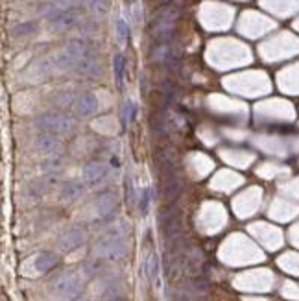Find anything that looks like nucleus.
Masks as SVG:
<instances>
[{
    "label": "nucleus",
    "instance_id": "bb28decb",
    "mask_svg": "<svg viewBox=\"0 0 299 301\" xmlns=\"http://www.w3.org/2000/svg\"><path fill=\"white\" fill-rule=\"evenodd\" d=\"M74 301H87V300H83V298H78V300H74Z\"/></svg>",
    "mask_w": 299,
    "mask_h": 301
},
{
    "label": "nucleus",
    "instance_id": "6e6552de",
    "mask_svg": "<svg viewBox=\"0 0 299 301\" xmlns=\"http://www.w3.org/2000/svg\"><path fill=\"white\" fill-rule=\"evenodd\" d=\"M106 176H107V167L100 161L87 163L82 170V181L85 185H98L106 179Z\"/></svg>",
    "mask_w": 299,
    "mask_h": 301
},
{
    "label": "nucleus",
    "instance_id": "f3484780",
    "mask_svg": "<svg viewBox=\"0 0 299 301\" xmlns=\"http://www.w3.org/2000/svg\"><path fill=\"white\" fill-rule=\"evenodd\" d=\"M124 68H126V59L122 54H116L113 59V70H115V80L116 85L122 87L124 85Z\"/></svg>",
    "mask_w": 299,
    "mask_h": 301
},
{
    "label": "nucleus",
    "instance_id": "cd10ccee",
    "mask_svg": "<svg viewBox=\"0 0 299 301\" xmlns=\"http://www.w3.org/2000/svg\"><path fill=\"white\" fill-rule=\"evenodd\" d=\"M126 2H129V4H133V2H135V0H126Z\"/></svg>",
    "mask_w": 299,
    "mask_h": 301
},
{
    "label": "nucleus",
    "instance_id": "20e7f679",
    "mask_svg": "<svg viewBox=\"0 0 299 301\" xmlns=\"http://www.w3.org/2000/svg\"><path fill=\"white\" fill-rule=\"evenodd\" d=\"M82 286L83 281L78 274H63L52 283V292L56 294L59 300H70L80 294Z\"/></svg>",
    "mask_w": 299,
    "mask_h": 301
},
{
    "label": "nucleus",
    "instance_id": "aec40b11",
    "mask_svg": "<svg viewBox=\"0 0 299 301\" xmlns=\"http://www.w3.org/2000/svg\"><path fill=\"white\" fill-rule=\"evenodd\" d=\"M74 96L70 94V92H61L58 94L56 98H54V104L61 109H68V108H74Z\"/></svg>",
    "mask_w": 299,
    "mask_h": 301
},
{
    "label": "nucleus",
    "instance_id": "7ed1b4c3",
    "mask_svg": "<svg viewBox=\"0 0 299 301\" xmlns=\"http://www.w3.org/2000/svg\"><path fill=\"white\" fill-rule=\"evenodd\" d=\"M177 17H179V11L174 6H168V8H165L159 13V17L155 19V24H153V37H155V41L165 43L170 39Z\"/></svg>",
    "mask_w": 299,
    "mask_h": 301
},
{
    "label": "nucleus",
    "instance_id": "b1692460",
    "mask_svg": "<svg viewBox=\"0 0 299 301\" xmlns=\"http://www.w3.org/2000/svg\"><path fill=\"white\" fill-rule=\"evenodd\" d=\"M78 28L82 30L83 37H87V35H92L94 32H96V24H94L92 21H83V19H82V22L78 24Z\"/></svg>",
    "mask_w": 299,
    "mask_h": 301
},
{
    "label": "nucleus",
    "instance_id": "5701e85b",
    "mask_svg": "<svg viewBox=\"0 0 299 301\" xmlns=\"http://www.w3.org/2000/svg\"><path fill=\"white\" fill-rule=\"evenodd\" d=\"M150 200H151V193H150V189H148V187H146V189L142 191L141 200H139V211H141L142 215H146V213H148Z\"/></svg>",
    "mask_w": 299,
    "mask_h": 301
},
{
    "label": "nucleus",
    "instance_id": "6ab92c4d",
    "mask_svg": "<svg viewBox=\"0 0 299 301\" xmlns=\"http://www.w3.org/2000/svg\"><path fill=\"white\" fill-rule=\"evenodd\" d=\"M135 115H137V106H135V102L133 100H124L122 104V122L124 126L131 124L133 120H135Z\"/></svg>",
    "mask_w": 299,
    "mask_h": 301
},
{
    "label": "nucleus",
    "instance_id": "a878e982",
    "mask_svg": "<svg viewBox=\"0 0 299 301\" xmlns=\"http://www.w3.org/2000/svg\"><path fill=\"white\" fill-rule=\"evenodd\" d=\"M181 301H201V300H192V298H187V296H185Z\"/></svg>",
    "mask_w": 299,
    "mask_h": 301
},
{
    "label": "nucleus",
    "instance_id": "4be33fe9",
    "mask_svg": "<svg viewBox=\"0 0 299 301\" xmlns=\"http://www.w3.org/2000/svg\"><path fill=\"white\" fill-rule=\"evenodd\" d=\"M126 201L129 205H135V201H137V191H135V183H133L131 176L126 177Z\"/></svg>",
    "mask_w": 299,
    "mask_h": 301
},
{
    "label": "nucleus",
    "instance_id": "2eb2a0df",
    "mask_svg": "<svg viewBox=\"0 0 299 301\" xmlns=\"http://www.w3.org/2000/svg\"><path fill=\"white\" fill-rule=\"evenodd\" d=\"M181 193V185L175 176H166L165 179V198L168 201H174Z\"/></svg>",
    "mask_w": 299,
    "mask_h": 301
},
{
    "label": "nucleus",
    "instance_id": "412c9836",
    "mask_svg": "<svg viewBox=\"0 0 299 301\" xmlns=\"http://www.w3.org/2000/svg\"><path fill=\"white\" fill-rule=\"evenodd\" d=\"M116 34H118V41L126 44V43L129 41V26L126 24L124 19H118L116 21Z\"/></svg>",
    "mask_w": 299,
    "mask_h": 301
},
{
    "label": "nucleus",
    "instance_id": "f8f14e48",
    "mask_svg": "<svg viewBox=\"0 0 299 301\" xmlns=\"http://www.w3.org/2000/svg\"><path fill=\"white\" fill-rule=\"evenodd\" d=\"M85 194V183H78V181H70L61 187V193H59V198L65 203H72V201H78Z\"/></svg>",
    "mask_w": 299,
    "mask_h": 301
},
{
    "label": "nucleus",
    "instance_id": "393cba45",
    "mask_svg": "<svg viewBox=\"0 0 299 301\" xmlns=\"http://www.w3.org/2000/svg\"><path fill=\"white\" fill-rule=\"evenodd\" d=\"M191 284H192V288L198 290V292H205V290L209 288V284L205 279H192Z\"/></svg>",
    "mask_w": 299,
    "mask_h": 301
},
{
    "label": "nucleus",
    "instance_id": "4468645a",
    "mask_svg": "<svg viewBox=\"0 0 299 301\" xmlns=\"http://www.w3.org/2000/svg\"><path fill=\"white\" fill-rule=\"evenodd\" d=\"M144 272H146V277L153 284H159V259L155 253H150L146 262H144Z\"/></svg>",
    "mask_w": 299,
    "mask_h": 301
},
{
    "label": "nucleus",
    "instance_id": "f257e3e1",
    "mask_svg": "<svg viewBox=\"0 0 299 301\" xmlns=\"http://www.w3.org/2000/svg\"><path fill=\"white\" fill-rule=\"evenodd\" d=\"M35 126L39 131L54 135H68L74 131L76 120L66 113H58V111H50L44 115H39L35 118Z\"/></svg>",
    "mask_w": 299,
    "mask_h": 301
},
{
    "label": "nucleus",
    "instance_id": "a211bd4d",
    "mask_svg": "<svg viewBox=\"0 0 299 301\" xmlns=\"http://www.w3.org/2000/svg\"><path fill=\"white\" fill-rule=\"evenodd\" d=\"M35 32H37V22H33V21L21 22V24H17L15 28L11 30L13 37H26V35H33Z\"/></svg>",
    "mask_w": 299,
    "mask_h": 301
},
{
    "label": "nucleus",
    "instance_id": "39448f33",
    "mask_svg": "<svg viewBox=\"0 0 299 301\" xmlns=\"http://www.w3.org/2000/svg\"><path fill=\"white\" fill-rule=\"evenodd\" d=\"M82 22V9H61L59 8L48 19V28L52 32H65Z\"/></svg>",
    "mask_w": 299,
    "mask_h": 301
},
{
    "label": "nucleus",
    "instance_id": "dca6fc26",
    "mask_svg": "<svg viewBox=\"0 0 299 301\" xmlns=\"http://www.w3.org/2000/svg\"><path fill=\"white\" fill-rule=\"evenodd\" d=\"M82 8L89 9L94 15H106L109 11V0H83Z\"/></svg>",
    "mask_w": 299,
    "mask_h": 301
},
{
    "label": "nucleus",
    "instance_id": "f03ea898",
    "mask_svg": "<svg viewBox=\"0 0 299 301\" xmlns=\"http://www.w3.org/2000/svg\"><path fill=\"white\" fill-rule=\"evenodd\" d=\"M96 253L107 260H118L128 253V240L122 233H111L96 244Z\"/></svg>",
    "mask_w": 299,
    "mask_h": 301
},
{
    "label": "nucleus",
    "instance_id": "9b49d317",
    "mask_svg": "<svg viewBox=\"0 0 299 301\" xmlns=\"http://www.w3.org/2000/svg\"><path fill=\"white\" fill-rule=\"evenodd\" d=\"M115 203H116V198L113 193H109V191L100 193L98 196H96V200H94V207H96L98 216H102V218L109 216V215L115 211Z\"/></svg>",
    "mask_w": 299,
    "mask_h": 301
},
{
    "label": "nucleus",
    "instance_id": "1a4fd4ad",
    "mask_svg": "<svg viewBox=\"0 0 299 301\" xmlns=\"http://www.w3.org/2000/svg\"><path fill=\"white\" fill-rule=\"evenodd\" d=\"M74 109L80 117H91L98 111V100L92 92H82L74 102Z\"/></svg>",
    "mask_w": 299,
    "mask_h": 301
},
{
    "label": "nucleus",
    "instance_id": "423d86ee",
    "mask_svg": "<svg viewBox=\"0 0 299 301\" xmlns=\"http://www.w3.org/2000/svg\"><path fill=\"white\" fill-rule=\"evenodd\" d=\"M85 238H87V231L83 227H70L58 238V250L63 253L74 251L85 242Z\"/></svg>",
    "mask_w": 299,
    "mask_h": 301
},
{
    "label": "nucleus",
    "instance_id": "0eeeda50",
    "mask_svg": "<svg viewBox=\"0 0 299 301\" xmlns=\"http://www.w3.org/2000/svg\"><path fill=\"white\" fill-rule=\"evenodd\" d=\"M161 226L165 231V236L172 242H175L181 236L183 226H181V216L179 213H172V211H163L161 213Z\"/></svg>",
    "mask_w": 299,
    "mask_h": 301
},
{
    "label": "nucleus",
    "instance_id": "ddd939ff",
    "mask_svg": "<svg viewBox=\"0 0 299 301\" xmlns=\"http://www.w3.org/2000/svg\"><path fill=\"white\" fill-rule=\"evenodd\" d=\"M56 264H58V255L52 253V251H41L39 255L33 257V268H35V272H39V274H46V272H50Z\"/></svg>",
    "mask_w": 299,
    "mask_h": 301
},
{
    "label": "nucleus",
    "instance_id": "9d476101",
    "mask_svg": "<svg viewBox=\"0 0 299 301\" xmlns=\"http://www.w3.org/2000/svg\"><path fill=\"white\" fill-rule=\"evenodd\" d=\"M33 148L37 151H43V153H54V151L61 150V142H59L58 135L41 131L33 139Z\"/></svg>",
    "mask_w": 299,
    "mask_h": 301
}]
</instances>
